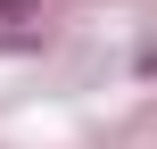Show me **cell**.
Instances as JSON below:
<instances>
[{
	"mask_svg": "<svg viewBox=\"0 0 157 149\" xmlns=\"http://www.w3.org/2000/svg\"><path fill=\"white\" fill-rule=\"evenodd\" d=\"M0 17H25V0H0Z\"/></svg>",
	"mask_w": 157,
	"mask_h": 149,
	"instance_id": "1",
	"label": "cell"
}]
</instances>
